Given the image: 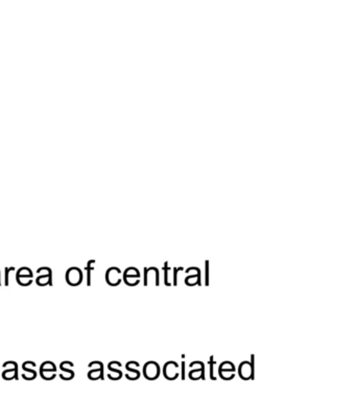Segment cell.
<instances>
[{"label": "cell", "instance_id": "obj_1", "mask_svg": "<svg viewBox=\"0 0 356 401\" xmlns=\"http://www.w3.org/2000/svg\"><path fill=\"white\" fill-rule=\"evenodd\" d=\"M83 281V272L78 267H72L66 272V282L71 286H78Z\"/></svg>", "mask_w": 356, "mask_h": 401}, {"label": "cell", "instance_id": "obj_2", "mask_svg": "<svg viewBox=\"0 0 356 401\" xmlns=\"http://www.w3.org/2000/svg\"><path fill=\"white\" fill-rule=\"evenodd\" d=\"M120 275V269L118 267H113L109 268L106 273V280L107 283L111 286H116L121 282V279L119 278Z\"/></svg>", "mask_w": 356, "mask_h": 401}, {"label": "cell", "instance_id": "obj_3", "mask_svg": "<svg viewBox=\"0 0 356 401\" xmlns=\"http://www.w3.org/2000/svg\"><path fill=\"white\" fill-rule=\"evenodd\" d=\"M16 279H17L18 284L21 286H28L32 283V275H16Z\"/></svg>", "mask_w": 356, "mask_h": 401}, {"label": "cell", "instance_id": "obj_4", "mask_svg": "<svg viewBox=\"0 0 356 401\" xmlns=\"http://www.w3.org/2000/svg\"><path fill=\"white\" fill-rule=\"evenodd\" d=\"M36 283L39 286L52 285V277L51 275H40L36 279Z\"/></svg>", "mask_w": 356, "mask_h": 401}, {"label": "cell", "instance_id": "obj_5", "mask_svg": "<svg viewBox=\"0 0 356 401\" xmlns=\"http://www.w3.org/2000/svg\"><path fill=\"white\" fill-rule=\"evenodd\" d=\"M55 371H56L55 365L53 363H51V362H45V363H43L41 365V376H42V377L46 373H51V372L55 373Z\"/></svg>", "mask_w": 356, "mask_h": 401}, {"label": "cell", "instance_id": "obj_6", "mask_svg": "<svg viewBox=\"0 0 356 401\" xmlns=\"http://www.w3.org/2000/svg\"><path fill=\"white\" fill-rule=\"evenodd\" d=\"M94 264H95V260L88 261L87 267H85V269L87 271V285L88 286L91 285V272L94 269V267H93Z\"/></svg>", "mask_w": 356, "mask_h": 401}, {"label": "cell", "instance_id": "obj_7", "mask_svg": "<svg viewBox=\"0 0 356 401\" xmlns=\"http://www.w3.org/2000/svg\"><path fill=\"white\" fill-rule=\"evenodd\" d=\"M37 274H42V275H51L52 276V272H51V269L50 268V267H40L38 271H37Z\"/></svg>", "mask_w": 356, "mask_h": 401}, {"label": "cell", "instance_id": "obj_8", "mask_svg": "<svg viewBox=\"0 0 356 401\" xmlns=\"http://www.w3.org/2000/svg\"><path fill=\"white\" fill-rule=\"evenodd\" d=\"M15 267H5V281H4V285L7 286L10 284V272L14 271Z\"/></svg>", "mask_w": 356, "mask_h": 401}, {"label": "cell", "instance_id": "obj_9", "mask_svg": "<svg viewBox=\"0 0 356 401\" xmlns=\"http://www.w3.org/2000/svg\"><path fill=\"white\" fill-rule=\"evenodd\" d=\"M17 274H20V275H32V272L30 271L29 267H20V268L18 269Z\"/></svg>", "mask_w": 356, "mask_h": 401}, {"label": "cell", "instance_id": "obj_10", "mask_svg": "<svg viewBox=\"0 0 356 401\" xmlns=\"http://www.w3.org/2000/svg\"><path fill=\"white\" fill-rule=\"evenodd\" d=\"M0 285H1V284H0Z\"/></svg>", "mask_w": 356, "mask_h": 401}]
</instances>
